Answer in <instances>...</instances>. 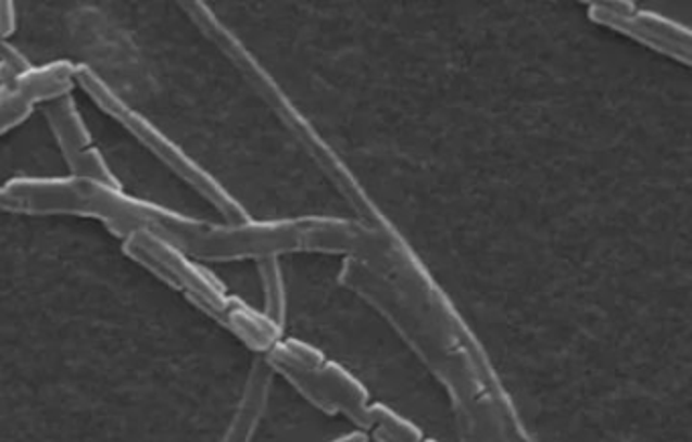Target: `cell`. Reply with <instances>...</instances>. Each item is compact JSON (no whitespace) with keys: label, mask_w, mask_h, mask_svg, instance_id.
Masks as SVG:
<instances>
[{"label":"cell","mask_w":692,"mask_h":442,"mask_svg":"<svg viewBox=\"0 0 692 442\" xmlns=\"http://www.w3.org/2000/svg\"><path fill=\"white\" fill-rule=\"evenodd\" d=\"M327 442H369L368 432L366 430H360V428H355L352 432H345V434H341L338 439H334V441Z\"/></svg>","instance_id":"cell-8"},{"label":"cell","mask_w":692,"mask_h":442,"mask_svg":"<svg viewBox=\"0 0 692 442\" xmlns=\"http://www.w3.org/2000/svg\"><path fill=\"white\" fill-rule=\"evenodd\" d=\"M0 207L2 210H13V212H18V203H16V199L7 191V189H0Z\"/></svg>","instance_id":"cell-9"},{"label":"cell","mask_w":692,"mask_h":442,"mask_svg":"<svg viewBox=\"0 0 692 442\" xmlns=\"http://www.w3.org/2000/svg\"><path fill=\"white\" fill-rule=\"evenodd\" d=\"M76 81V67L60 62L46 67H29L18 74L11 84L0 88V132L25 121L35 102H51L62 98Z\"/></svg>","instance_id":"cell-2"},{"label":"cell","mask_w":692,"mask_h":442,"mask_svg":"<svg viewBox=\"0 0 692 442\" xmlns=\"http://www.w3.org/2000/svg\"><path fill=\"white\" fill-rule=\"evenodd\" d=\"M259 270H261L262 290H264V303H266L264 317H268L282 329L285 311H287V296H285V282H282V273H280L277 256L261 258Z\"/></svg>","instance_id":"cell-4"},{"label":"cell","mask_w":692,"mask_h":442,"mask_svg":"<svg viewBox=\"0 0 692 442\" xmlns=\"http://www.w3.org/2000/svg\"><path fill=\"white\" fill-rule=\"evenodd\" d=\"M15 31V7L13 2H0V39Z\"/></svg>","instance_id":"cell-7"},{"label":"cell","mask_w":692,"mask_h":442,"mask_svg":"<svg viewBox=\"0 0 692 442\" xmlns=\"http://www.w3.org/2000/svg\"><path fill=\"white\" fill-rule=\"evenodd\" d=\"M76 81L92 96L98 106L112 114L118 123L139 138L144 147H149L163 163H167V167L173 168L179 177H184L193 189H198L212 205H216L219 214L224 215L230 224L240 226L250 222L247 210L231 198L230 193L217 184L210 173H205L196 161H191L173 140L165 137L159 128H154L144 116H140L139 112L126 106L123 100L93 74L92 70L77 67Z\"/></svg>","instance_id":"cell-1"},{"label":"cell","mask_w":692,"mask_h":442,"mask_svg":"<svg viewBox=\"0 0 692 442\" xmlns=\"http://www.w3.org/2000/svg\"><path fill=\"white\" fill-rule=\"evenodd\" d=\"M369 418L374 427L382 430L386 437H390L397 442H420L425 439L423 430L416 427L415 422L406 420L399 412L392 411L385 404H372L368 406Z\"/></svg>","instance_id":"cell-5"},{"label":"cell","mask_w":692,"mask_h":442,"mask_svg":"<svg viewBox=\"0 0 692 442\" xmlns=\"http://www.w3.org/2000/svg\"><path fill=\"white\" fill-rule=\"evenodd\" d=\"M46 116L51 128L55 130V137L62 144L65 159L72 154L81 153L90 144V135L86 130V124L81 123L79 112L72 98L62 96L51 100L46 108Z\"/></svg>","instance_id":"cell-3"},{"label":"cell","mask_w":692,"mask_h":442,"mask_svg":"<svg viewBox=\"0 0 692 442\" xmlns=\"http://www.w3.org/2000/svg\"><path fill=\"white\" fill-rule=\"evenodd\" d=\"M374 441H376V442H397V441H392V439H390V437H386L385 432H382V430H378V428H376V430H374Z\"/></svg>","instance_id":"cell-10"},{"label":"cell","mask_w":692,"mask_h":442,"mask_svg":"<svg viewBox=\"0 0 692 442\" xmlns=\"http://www.w3.org/2000/svg\"><path fill=\"white\" fill-rule=\"evenodd\" d=\"M0 63L11 67L16 74H23V72H27L32 67L29 62L16 51L15 47L9 46L4 39H0Z\"/></svg>","instance_id":"cell-6"},{"label":"cell","mask_w":692,"mask_h":442,"mask_svg":"<svg viewBox=\"0 0 692 442\" xmlns=\"http://www.w3.org/2000/svg\"><path fill=\"white\" fill-rule=\"evenodd\" d=\"M420 442H439V441H432V439H423V441Z\"/></svg>","instance_id":"cell-11"}]
</instances>
